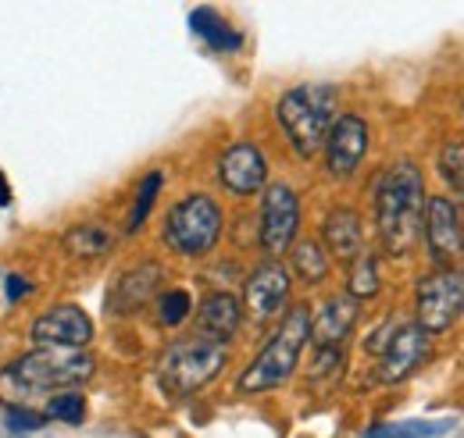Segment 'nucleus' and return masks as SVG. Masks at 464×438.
<instances>
[{
    "label": "nucleus",
    "instance_id": "obj_13",
    "mask_svg": "<svg viewBox=\"0 0 464 438\" xmlns=\"http://www.w3.org/2000/svg\"><path fill=\"white\" fill-rule=\"evenodd\" d=\"M246 314L254 321H272L276 314H283L286 300H290V271L283 264H261L257 271L246 278Z\"/></svg>",
    "mask_w": 464,
    "mask_h": 438
},
{
    "label": "nucleus",
    "instance_id": "obj_15",
    "mask_svg": "<svg viewBox=\"0 0 464 438\" xmlns=\"http://www.w3.org/2000/svg\"><path fill=\"white\" fill-rule=\"evenodd\" d=\"M353 325H357V300L333 296L311 318V338L318 342V349H340V342L353 331Z\"/></svg>",
    "mask_w": 464,
    "mask_h": 438
},
{
    "label": "nucleus",
    "instance_id": "obj_11",
    "mask_svg": "<svg viewBox=\"0 0 464 438\" xmlns=\"http://www.w3.org/2000/svg\"><path fill=\"white\" fill-rule=\"evenodd\" d=\"M368 154V125L357 114H340L325 136V165L336 178L353 175Z\"/></svg>",
    "mask_w": 464,
    "mask_h": 438
},
{
    "label": "nucleus",
    "instance_id": "obj_18",
    "mask_svg": "<svg viewBox=\"0 0 464 438\" xmlns=\"http://www.w3.org/2000/svg\"><path fill=\"white\" fill-rule=\"evenodd\" d=\"M239 318H243V310H239V303L232 300L229 292H215L200 307V331H204V338L226 346V338H232L236 328H239Z\"/></svg>",
    "mask_w": 464,
    "mask_h": 438
},
{
    "label": "nucleus",
    "instance_id": "obj_23",
    "mask_svg": "<svg viewBox=\"0 0 464 438\" xmlns=\"http://www.w3.org/2000/svg\"><path fill=\"white\" fill-rule=\"evenodd\" d=\"M350 300H368V296H375L379 292V261L375 257H368V253H361L357 261H353V268H350Z\"/></svg>",
    "mask_w": 464,
    "mask_h": 438
},
{
    "label": "nucleus",
    "instance_id": "obj_5",
    "mask_svg": "<svg viewBox=\"0 0 464 438\" xmlns=\"http://www.w3.org/2000/svg\"><path fill=\"white\" fill-rule=\"evenodd\" d=\"M218 235H222V207L204 193H193V196L179 200L169 211L165 243L182 257L211 253L218 246Z\"/></svg>",
    "mask_w": 464,
    "mask_h": 438
},
{
    "label": "nucleus",
    "instance_id": "obj_4",
    "mask_svg": "<svg viewBox=\"0 0 464 438\" xmlns=\"http://www.w3.org/2000/svg\"><path fill=\"white\" fill-rule=\"evenodd\" d=\"M279 125L300 157H314L325 147V136L336 121V90L333 86H296L279 100Z\"/></svg>",
    "mask_w": 464,
    "mask_h": 438
},
{
    "label": "nucleus",
    "instance_id": "obj_25",
    "mask_svg": "<svg viewBox=\"0 0 464 438\" xmlns=\"http://www.w3.org/2000/svg\"><path fill=\"white\" fill-rule=\"evenodd\" d=\"M47 417L64 421V424H82V421H86V399H82L79 392H72V388L54 392V395L47 399Z\"/></svg>",
    "mask_w": 464,
    "mask_h": 438
},
{
    "label": "nucleus",
    "instance_id": "obj_2",
    "mask_svg": "<svg viewBox=\"0 0 464 438\" xmlns=\"http://www.w3.org/2000/svg\"><path fill=\"white\" fill-rule=\"evenodd\" d=\"M93 378V357L82 349H33L0 371V395L22 406L29 395L75 388Z\"/></svg>",
    "mask_w": 464,
    "mask_h": 438
},
{
    "label": "nucleus",
    "instance_id": "obj_8",
    "mask_svg": "<svg viewBox=\"0 0 464 438\" xmlns=\"http://www.w3.org/2000/svg\"><path fill=\"white\" fill-rule=\"evenodd\" d=\"M296 228H300V200L290 186L276 182L268 186L265 193V204H261V246L265 253L279 257L286 253L296 239Z\"/></svg>",
    "mask_w": 464,
    "mask_h": 438
},
{
    "label": "nucleus",
    "instance_id": "obj_28",
    "mask_svg": "<svg viewBox=\"0 0 464 438\" xmlns=\"http://www.w3.org/2000/svg\"><path fill=\"white\" fill-rule=\"evenodd\" d=\"M47 421H44V414H36V410H25V406H11L7 410V428L11 432H40Z\"/></svg>",
    "mask_w": 464,
    "mask_h": 438
},
{
    "label": "nucleus",
    "instance_id": "obj_3",
    "mask_svg": "<svg viewBox=\"0 0 464 438\" xmlns=\"http://www.w3.org/2000/svg\"><path fill=\"white\" fill-rule=\"evenodd\" d=\"M311 338V310L307 307H293L290 314L283 318L279 331L268 338V346L254 357V364L239 375L236 388L254 395V392H268L276 385H283L296 371L300 364V353Z\"/></svg>",
    "mask_w": 464,
    "mask_h": 438
},
{
    "label": "nucleus",
    "instance_id": "obj_24",
    "mask_svg": "<svg viewBox=\"0 0 464 438\" xmlns=\"http://www.w3.org/2000/svg\"><path fill=\"white\" fill-rule=\"evenodd\" d=\"M440 175H443L447 186L458 193V200H461L458 211H464V143H447V147L440 150Z\"/></svg>",
    "mask_w": 464,
    "mask_h": 438
},
{
    "label": "nucleus",
    "instance_id": "obj_10",
    "mask_svg": "<svg viewBox=\"0 0 464 438\" xmlns=\"http://www.w3.org/2000/svg\"><path fill=\"white\" fill-rule=\"evenodd\" d=\"M432 357V335L421 325H404L390 335L382 360H379V378L382 382H404L411 378L425 360Z\"/></svg>",
    "mask_w": 464,
    "mask_h": 438
},
{
    "label": "nucleus",
    "instance_id": "obj_22",
    "mask_svg": "<svg viewBox=\"0 0 464 438\" xmlns=\"http://www.w3.org/2000/svg\"><path fill=\"white\" fill-rule=\"evenodd\" d=\"M293 268L296 274L304 278V281H322L325 274H329V253L318 246V243H300L296 250H293Z\"/></svg>",
    "mask_w": 464,
    "mask_h": 438
},
{
    "label": "nucleus",
    "instance_id": "obj_26",
    "mask_svg": "<svg viewBox=\"0 0 464 438\" xmlns=\"http://www.w3.org/2000/svg\"><path fill=\"white\" fill-rule=\"evenodd\" d=\"M161 171H150L147 178H143V186H140V193H136V207H132V214H129V232H136V228H143V221L150 214V207H154V200H158V189H161Z\"/></svg>",
    "mask_w": 464,
    "mask_h": 438
},
{
    "label": "nucleus",
    "instance_id": "obj_6",
    "mask_svg": "<svg viewBox=\"0 0 464 438\" xmlns=\"http://www.w3.org/2000/svg\"><path fill=\"white\" fill-rule=\"evenodd\" d=\"M229 353L222 342H211V338H189V342H179L172 346L165 357H161V367H158V378L161 385L172 392V395H193L197 388L218 378V371L226 367Z\"/></svg>",
    "mask_w": 464,
    "mask_h": 438
},
{
    "label": "nucleus",
    "instance_id": "obj_20",
    "mask_svg": "<svg viewBox=\"0 0 464 438\" xmlns=\"http://www.w3.org/2000/svg\"><path fill=\"white\" fill-rule=\"evenodd\" d=\"M64 246L72 257H104L115 246V235L104 224H79L64 235Z\"/></svg>",
    "mask_w": 464,
    "mask_h": 438
},
{
    "label": "nucleus",
    "instance_id": "obj_1",
    "mask_svg": "<svg viewBox=\"0 0 464 438\" xmlns=\"http://www.w3.org/2000/svg\"><path fill=\"white\" fill-rule=\"evenodd\" d=\"M375 221L382 246L393 257H404L414 250L425 224V182L418 165L397 161L382 171L375 186Z\"/></svg>",
    "mask_w": 464,
    "mask_h": 438
},
{
    "label": "nucleus",
    "instance_id": "obj_21",
    "mask_svg": "<svg viewBox=\"0 0 464 438\" xmlns=\"http://www.w3.org/2000/svg\"><path fill=\"white\" fill-rule=\"evenodd\" d=\"M447 432H454V421L436 417V421H401L390 428H375L368 438H443Z\"/></svg>",
    "mask_w": 464,
    "mask_h": 438
},
{
    "label": "nucleus",
    "instance_id": "obj_12",
    "mask_svg": "<svg viewBox=\"0 0 464 438\" xmlns=\"http://www.w3.org/2000/svg\"><path fill=\"white\" fill-rule=\"evenodd\" d=\"M425 239H429V253L436 261H454L464 253V221L461 211L454 207V200L447 196H429L425 200V224H421Z\"/></svg>",
    "mask_w": 464,
    "mask_h": 438
},
{
    "label": "nucleus",
    "instance_id": "obj_14",
    "mask_svg": "<svg viewBox=\"0 0 464 438\" xmlns=\"http://www.w3.org/2000/svg\"><path fill=\"white\" fill-rule=\"evenodd\" d=\"M218 178L222 186L236 193V196H254L265 178H268V165H265V154L254 147V143H236L222 154L218 161Z\"/></svg>",
    "mask_w": 464,
    "mask_h": 438
},
{
    "label": "nucleus",
    "instance_id": "obj_9",
    "mask_svg": "<svg viewBox=\"0 0 464 438\" xmlns=\"http://www.w3.org/2000/svg\"><path fill=\"white\" fill-rule=\"evenodd\" d=\"M90 338H93V321L75 303H58L54 310L33 321L36 349H82Z\"/></svg>",
    "mask_w": 464,
    "mask_h": 438
},
{
    "label": "nucleus",
    "instance_id": "obj_17",
    "mask_svg": "<svg viewBox=\"0 0 464 438\" xmlns=\"http://www.w3.org/2000/svg\"><path fill=\"white\" fill-rule=\"evenodd\" d=\"M322 235H325V246L333 250V257H340V261H357L361 257V218H357V211H350V207H336V211H329V218L322 224Z\"/></svg>",
    "mask_w": 464,
    "mask_h": 438
},
{
    "label": "nucleus",
    "instance_id": "obj_19",
    "mask_svg": "<svg viewBox=\"0 0 464 438\" xmlns=\"http://www.w3.org/2000/svg\"><path fill=\"white\" fill-rule=\"evenodd\" d=\"M189 25H193V33H197L208 47H215V51H222V54H232V51L243 47V36L232 29L229 22H222L215 11H208V7H197V11L189 14Z\"/></svg>",
    "mask_w": 464,
    "mask_h": 438
},
{
    "label": "nucleus",
    "instance_id": "obj_29",
    "mask_svg": "<svg viewBox=\"0 0 464 438\" xmlns=\"http://www.w3.org/2000/svg\"><path fill=\"white\" fill-rule=\"evenodd\" d=\"M29 292V285L22 281V274H7V300H22Z\"/></svg>",
    "mask_w": 464,
    "mask_h": 438
},
{
    "label": "nucleus",
    "instance_id": "obj_16",
    "mask_svg": "<svg viewBox=\"0 0 464 438\" xmlns=\"http://www.w3.org/2000/svg\"><path fill=\"white\" fill-rule=\"evenodd\" d=\"M161 285V268L158 264H140L132 271H125L118 278V285L111 289V307L129 314V310H140Z\"/></svg>",
    "mask_w": 464,
    "mask_h": 438
},
{
    "label": "nucleus",
    "instance_id": "obj_7",
    "mask_svg": "<svg viewBox=\"0 0 464 438\" xmlns=\"http://www.w3.org/2000/svg\"><path fill=\"white\" fill-rule=\"evenodd\" d=\"M464 314V271L450 268V271L425 274L418 281V325L429 335L447 331Z\"/></svg>",
    "mask_w": 464,
    "mask_h": 438
},
{
    "label": "nucleus",
    "instance_id": "obj_27",
    "mask_svg": "<svg viewBox=\"0 0 464 438\" xmlns=\"http://www.w3.org/2000/svg\"><path fill=\"white\" fill-rule=\"evenodd\" d=\"M189 310H193V300H189L186 289H169V292L158 300V318H161L165 325H172V328L189 318Z\"/></svg>",
    "mask_w": 464,
    "mask_h": 438
}]
</instances>
